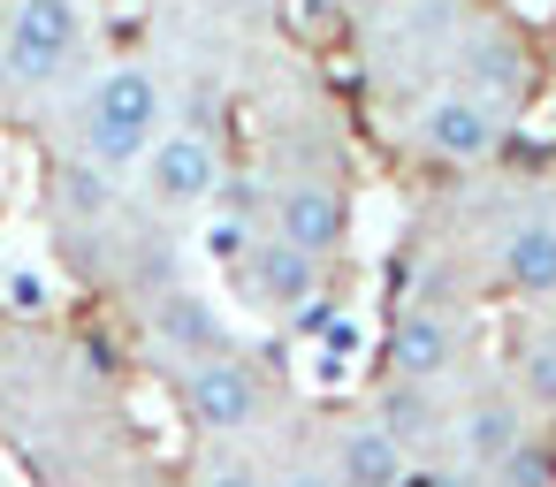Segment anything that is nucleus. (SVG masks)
<instances>
[{"label":"nucleus","instance_id":"14","mask_svg":"<svg viewBox=\"0 0 556 487\" xmlns=\"http://www.w3.org/2000/svg\"><path fill=\"white\" fill-rule=\"evenodd\" d=\"M374 419L412 449V441H434V426H442V403H434V381H412V373H389L381 388H374Z\"/></svg>","mask_w":556,"mask_h":487},{"label":"nucleus","instance_id":"10","mask_svg":"<svg viewBox=\"0 0 556 487\" xmlns=\"http://www.w3.org/2000/svg\"><path fill=\"white\" fill-rule=\"evenodd\" d=\"M450 366H457V328H450L434 305H419V312H404V320L389 328V373L442 381Z\"/></svg>","mask_w":556,"mask_h":487},{"label":"nucleus","instance_id":"7","mask_svg":"<svg viewBox=\"0 0 556 487\" xmlns=\"http://www.w3.org/2000/svg\"><path fill=\"white\" fill-rule=\"evenodd\" d=\"M237 282L252 290V305L290 312L298 297H313V290H320V259H313V252H298L290 236H260V244L237 259Z\"/></svg>","mask_w":556,"mask_h":487},{"label":"nucleus","instance_id":"16","mask_svg":"<svg viewBox=\"0 0 556 487\" xmlns=\"http://www.w3.org/2000/svg\"><path fill=\"white\" fill-rule=\"evenodd\" d=\"M343 0H282V31L298 39V47H336L343 39Z\"/></svg>","mask_w":556,"mask_h":487},{"label":"nucleus","instance_id":"22","mask_svg":"<svg viewBox=\"0 0 556 487\" xmlns=\"http://www.w3.org/2000/svg\"><path fill=\"white\" fill-rule=\"evenodd\" d=\"M343 9H374V0H343Z\"/></svg>","mask_w":556,"mask_h":487},{"label":"nucleus","instance_id":"13","mask_svg":"<svg viewBox=\"0 0 556 487\" xmlns=\"http://www.w3.org/2000/svg\"><path fill=\"white\" fill-rule=\"evenodd\" d=\"M336 472H343V479H358V487H404L412 449H404L381 419H366V426H351V434L336 441Z\"/></svg>","mask_w":556,"mask_h":487},{"label":"nucleus","instance_id":"4","mask_svg":"<svg viewBox=\"0 0 556 487\" xmlns=\"http://www.w3.org/2000/svg\"><path fill=\"white\" fill-rule=\"evenodd\" d=\"M184 411H191V426H206V434H244V426L260 419V381H252V366H237L229 350H206V358L184 373Z\"/></svg>","mask_w":556,"mask_h":487},{"label":"nucleus","instance_id":"21","mask_svg":"<svg viewBox=\"0 0 556 487\" xmlns=\"http://www.w3.org/2000/svg\"><path fill=\"white\" fill-rule=\"evenodd\" d=\"M206 206H229V214H244V221H252V214H260V183H244V176H222Z\"/></svg>","mask_w":556,"mask_h":487},{"label":"nucleus","instance_id":"17","mask_svg":"<svg viewBox=\"0 0 556 487\" xmlns=\"http://www.w3.org/2000/svg\"><path fill=\"white\" fill-rule=\"evenodd\" d=\"M495 479H510V487H556V441L526 434V441L495 464Z\"/></svg>","mask_w":556,"mask_h":487},{"label":"nucleus","instance_id":"11","mask_svg":"<svg viewBox=\"0 0 556 487\" xmlns=\"http://www.w3.org/2000/svg\"><path fill=\"white\" fill-rule=\"evenodd\" d=\"M526 434H533V419H526L510 396H480V403L457 411V449H465V464H480V472H495Z\"/></svg>","mask_w":556,"mask_h":487},{"label":"nucleus","instance_id":"20","mask_svg":"<svg viewBox=\"0 0 556 487\" xmlns=\"http://www.w3.org/2000/svg\"><path fill=\"white\" fill-rule=\"evenodd\" d=\"M526 396H533L541 411H556V335L526 350Z\"/></svg>","mask_w":556,"mask_h":487},{"label":"nucleus","instance_id":"5","mask_svg":"<svg viewBox=\"0 0 556 487\" xmlns=\"http://www.w3.org/2000/svg\"><path fill=\"white\" fill-rule=\"evenodd\" d=\"M495 130H503V115L480 92H434L419 107V145L434 161H488L495 153Z\"/></svg>","mask_w":556,"mask_h":487},{"label":"nucleus","instance_id":"18","mask_svg":"<svg viewBox=\"0 0 556 487\" xmlns=\"http://www.w3.org/2000/svg\"><path fill=\"white\" fill-rule=\"evenodd\" d=\"M0 305L24 312V320H47V312H54V290H47L39 267H9V274H0Z\"/></svg>","mask_w":556,"mask_h":487},{"label":"nucleus","instance_id":"3","mask_svg":"<svg viewBox=\"0 0 556 487\" xmlns=\"http://www.w3.org/2000/svg\"><path fill=\"white\" fill-rule=\"evenodd\" d=\"M146 191L161 198V206H206L214 198V183H222V153H214V138L206 130H161L153 145H146Z\"/></svg>","mask_w":556,"mask_h":487},{"label":"nucleus","instance_id":"2","mask_svg":"<svg viewBox=\"0 0 556 487\" xmlns=\"http://www.w3.org/2000/svg\"><path fill=\"white\" fill-rule=\"evenodd\" d=\"M85 47V9L77 0H16L9 39H0V62H9L16 85H54Z\"/></svg>","mask_w":556,"mask_h":487},{"label":"nucleus","instance_id":"12","mask_svg":"<svg viewBox=\"0 0 556 487\" xmlns=\"http://www.w3.org/2000/svg\"><path fill=\"white\" fill-rule=\"evenodd\" d=\"M495 267H503V282L518 297H556V221H541V214L533 221H510Z\"/></svg>","mask_w":556,"mask_h":487},{"label":"nucleus","instance_id":"19","mask_svg":"<svg viewBox=\"0 0 556 487\" xmlns=\"http://www.w3.org/2000/svg\"><path fill=\"white\" fill-rule=\"evenodd\" d=\"M244 252H252V221H244V214H229V206H222V214H214V221H206V259H222V267H237V259H244Z\"/></svg>","mask_w":556,"mask_h":487},{"label":"nucleus","instance_id":"9","mask_svg":"<svg viewBox=\"0 0 556 487\" xmlns=\"http://www.w3.org/2000/svg\"><path fill=\"white\" fill-rule=\"evenodd\" d=\"M457 69H465V92H480L488 107H518L526 85H533V62L510 31H472L457 47Z\"/></svg>","mask_w":556,"mask_h":487},{"label":"nucleus","instance_id":"6","mask_svg":"<svg viewBox=\"0 0 556 487\" xmlns=\"http://www.w3.org/2000/svg\"><path fill=\"white\" fill-rule=\"evenodd\" d=\"M275 236H290V244L313 252V259H328V252L351 236V206H343V191L320 183V176L290 183V191L275 198Z\"/></svg>","mask_w":556,"mask_h":487},{"label":"nucleus","instance_id":"1","mask_svg":"<svg viewBox=\"0 0 556 487\" xmlns=\"http://www.w3.org/2000/svg\"><path fill=\"white\" fill-rule=\"evenodd\" d=\"M161 123H168L161 77L138 69V62H123V69H108V77L92 85V100H85V153H92L100 168H138L146 145L161 138Z\"/></svg>","mask_w":556,"mask_h":487},{"label":"nucleus","instance_id":"15","mask_svg":"<svg viewBox=\"0 0 556 487\" xmlns=\"http://www.w3.org/2000/svg\"><path fill=\"white\" fill-rule=\"evenodd\" d=\"M54 191H62V206H70V214H77V221H100V214H108V206H115V183H108V168H100V161H92V153H85V161H70V168H62V183H54Z\"/></svg>","mask_w":556,"mask_h":487},{"label":"nucleus","instance_id":"8","mask_svg":"<svg viewBox=\"0 0 556 487\" xmlns=\"http://www.w3.org/2000/svg\"><path fill=\"white\" fill-rule=\"evenodd\" d=\"M153 335L176 350V358H206V350H229V320L206 290H184V282H161L153 290Z\"/></svg>","mask_w":556,"mask_h":487}]
</instances>
